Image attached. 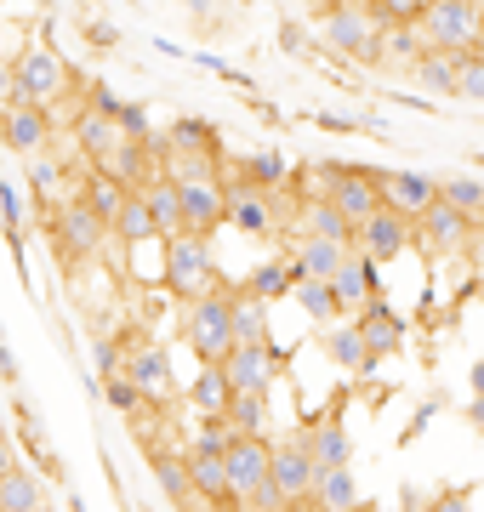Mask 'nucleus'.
I'll return each instance as SVG.
<instances>
[{
  "mask_svg": "<svg viewBox=\"0 0 484 512\" xmlns=\"http://www.w3.org/2000/svg\"><path fill=\"white\" fill-rule=\"evenodd\" d=\"M291 302L302 308V319H308V325H342V319H348V313H342V302H336V291H331V279H297Z\"/></svg>",
  "mask_w": 484,
  "mask_h": 512,
  "instance_id": "obj_31",
  "label": "nucleus"
},
{
  "mask_svg": "<svg viewBox=\"0 0 484 512\" xmlns=\"http://www.w3.org/2000/svg\"><path fill=\"white\" fill-rule=\"evenodd\" d=\"M126 376L143 393H149L154 404H171L177 399V376H171V348L166 342H154V336H137L126 353Z\"/></svg>",
  "mask_w": 484,
  "mask_h": 512,
  "instance_id": "obj_11",
  "label": "nucleus"
},
{
  "mask_svg": "<svg viewBox=\"0 0 484 512\" xmlns=\"http://www.w3.org/2000/svg\"><path fill=\"white\" fill-rule=\"evenodd\" d=\"M69 92H75V74H69V63L52 46H23L12 57V92H6V103H40V109H52Z\"/></svg>",
  "mask_w": 484,
  "mask_h": 512,
  "instance_id": "obj_4",
  "label": "nucleus"
},
{
  "mask_svg": "<svg viewBox=\"0 0 484 512\" xmlns=\"http://www.w3.org/2000/svg\"><path fill=\"white\" fill-rule=\"evenodd\" d=\"M331 291H336V302H342V313H348V319H359V308L382 296V262H371V256L354 251L342 268H336Z\"/></svg>",
  "mask_w": 484,
  "mask_h": 512,
  "instance_id": "obj_17",
  "label": "nucleus"
},
{
  "mask_svg": "<svg viewBox=\"0 0 484 512\" xmlns=\"http://www.w3.org/2000/svg\"><path fill=\"white\" fill-rule=\"evenodd\" d=\"M245 291L262 296V302H285L297 291V274H291V256H262L257 268L245 274Z\"/></svg>",
  "mask_w": 484,
  "mask_h": 512,
  "instance_id": "obj_33",
  "label": "nucleus"
},
{
  "mask_svg": "<svg viewBox=\"0 0 484 512\" xmlns=\"http://www.w3.org/2000/svg\"><path fill=\"white\" fill-rule=\"evenodd\" d=\"M228 228H240V234H274L280 228L274 194L257 183H245V177H228Z\"/></svg>",
  "mask_w": 484,
  "mask_h": 512,
  "instance_id": "obj_14",
  "label": "nucleus"
},
{
  "mask_svg": "<svg viewBox=\"0 0 484 512\" xmlns=\"http://www.w3.org/2000/svg\"><path fill=\"white\" fill-rule=\"evenodd\" d=\"M274 484L285 490V501H308L314 484H319V467H314V456H308V444H302L297 433L274 439Z\"/></svg>",
  "mask_w": 484,
  "mask_h": 512,
  "instance_id": "obj_15",
  "label": "nucleus"
},
{
  "mask_svg": "<svg viewBox=\"0 0 484 512\" xmlns=\"http://www.w3.org/2000/svg\"><path fill=\"white\" fill-rule=\"evenodd\" d=\"M462 97L484 109V52H467L462 57Z\"/></svg>",
  "mask_w": 484,
  "mask_h": 512,
  "instance_id": "obj_46",
  "label": "nucleus"
},
{
  "mask_svg": "<svg viewBox=\"0 0 484 512\" xmlns=\"http://www.w3.org/2000/svg\"><path fill=\"white\" fill-rule=\"evenodd\" d=\"M228 382H234V393H268L274 387V376H280V348L274 342H257V348H234L223 359Z\"/></svg>",
  "mask_w": 484,
  "mask_h": 512,
  "instance_id": "obj_18",
  "label": "nucleus"
},
{
  "mask_svg": "<svg viewBox=\"0 0 484 512\" xmlns=\"http://www.w3.org/2000/svg\"><path fill=\"white\" fill-rule=\"evenodd\" d=\"M183 399H188V410H194L200 421H205V416H228V404H234V382H228L223 365H200Z\"/></svg>",
  "mask_w": 484,
  "mask_h": 512,
  "instance_id": "obj_25",
  "label": "nucleus"
},
{
  "mask_svg": "<svg viewBox=\"0 0 484 512\" xmlns=\"http://www.w3.org/2000/svg\"><path fill=\"white\" fill-rule=\"evenodd\" d=\"M274 478V439H234L228 450V507H245Z\"/></svg>",
  "mask_w": 484,
  "mask_h": 512,
  "instance_id": "obj_8",
  "label": "nucleus"
},
{
  "mask_svg": "<svg viewBox=\"0 0 484 512\" xmlns=\"http://www.w3.org/2000/svg\"><path fill=\"white\" fill-rule=\"evenodd\" d=\"M46 217V234H52V251L63 268H75V262H86V256H97L103 245H109V222L97 217L86 200H63V205H46L40 211Z\"/></svg>",
  "mask_w": 484,
  "mask_h": 512,
  "instance_id": "obj_3",
  "label": "nucleus"
},
{
  "mask_svg": "<svg viewBox=\"0 0 484 512\" xmlns=\"http://www.w3.org/2000/svg\"><path fill=\"white\" fill-rule=\"evenodd\" d=\"M467 416H473V427H484V393H479L473 404H467Z\"/></svg>",
  "mask_w": 484,
  "mask_h": 512,
  "instance_id": "obj_54",
  "label": "nucleus"
},
{
  "mask_svg": "<svg viewBox=\"0 0 484 512\" xmlns=\"http://www.w3.org/2000/svg\"><path fill=\"white\" fill-rule=\"evenodd\" d=\"M12 416H18V439L40 456V450H46V421H40V410L29 399H12Z\"/></svg>",
  "mask_w": 484,
  "mask_h": 512,
  "instance_id": "obj_44",
  "label": "nucleus"
},
{
  "mask_svg": "<svg viewBox=\"0 0 484 512\" xmlns=\"http://www.w3.org/2000/svg\"><path fill=\"white\" fill-rule=\"evenodd\" d=\"M103 399H109V410H120L126 421H143V416H149V404H154L143 387L131 382V376H109V382H103Z\"/></svg>",
  "mask_w": 484,
  "mask_h": 512,
  "instance_id": "obj_41",
  "label": "nucleus"
},
{
  "mask_svg": "<svg viewBox=\"0 0 484 512\" xmlns=\"http://www.w3.org/2000/svg\"><path fill=\"white\" fill-rule=\"evenodd\" d=\"M223 222H228V183L223 177L183 188V234H211V228H223Z\"/></svg>",
  "mask_w": 484,
  "mask_h": 512,
  "instance_id": "obj_19",
  "label": "nucleus"
},
{
  "mask_svg": "<svg viewBox=\"0 0 484 512\" xmlns=\"http://www.w3.org/2000/svg\"><path fill=\"white\" fill-rule=\"evenodd\" d=\"M325 353H331V365L348 370V376H371V365H376V353L365 348V336H359L354 319L331 325V336H325Z\"/></svg>",
  "mask_w": 484,
  "mask_h": 512,
  "instance_id": "obj_28",
  "label": "nucleus"
},
{
  "mask_svg": "<svg viewBox=\"0 0 484 512\" xmlns=\"http://www.w3.org/2000/svg\"><path fill=\"white\" fill-rule=\"evenodd\" d=\"M359 512H376V507H371V501H365V507H359Z\"/></svg>",
  "mask_w": 484,
  "mask_h": 512,
  "instance_id": "obj_57",
  "label": "nucleus"
},
{
  "mask_svg": "<svg viewBox=\"0 0 484 512\" xmlns=\"http://www.w3.org/2000/svg\"><path fill=\"white\" fill-rule=\"evenodd\" d=\"M354 222L342 217L331 200H319V194H302L297 205V239H336V245H354Z\"/></svg>",
  "mask_w": 484,
  "mask_h": 512,
  "instance_id": "obj_21",
  "label": "nucleus"
},
{
  "mask_svg": "<svg viewBox=\"0 0 484 512\" xmlns=\"http://www.w3.org/2000/svg\"><path fill=\"white\" fill-rule=\"evenodd\" d=\"M131 194H137V188H126L120 177H109V171H97V165L86 171V183H80V200H86V205L97 211V217L109 222V234H114V217L126 211V200H131Z\"/></svg>",
  "mask_w": 484,
  "mask_h": 512,
  "instance_id": "obj_29",
  "label": "nucleus"
},
{
  "mask_svg": "<svg viewBox=\"0 0 484 512\" xmlns=\"http://www.w3.org/2000/svg\"><path fill=\"white\" fill-rule=\"evenodd\" d=\"M52 109H40V103H6L0 109V143L12 148V154H23V160H35V154H46L52 148Z\"/></svg>",
  "mask_w": 484,
  "mask_h": 512,
  "instance_id": "obj_9",
  "label": "nucleus"
},
{
  "mask_svg": "<svg viewBox=\"0 0 484 512\" xmlns=\"http://www.w3.org/2000/svg\"><path fill=\"white\" fill-rule=\"evenodd\" d=\"M137 194H143V200H149V211H154V222H160V234H183V188L171 183L166 171H160V177H149V183L137 188Z\"/></svg>",
  "mask_w": 484,
  "mask_h": 512,
  "instance_id": "obj_32",
  "label": "nucleus"
},
{
  "mask_svg": "<svg viewBox=\"0 0 484 512\" xmlns=\"http://www.w3.org/2000/svg\"><path fill=\"white\" fill-rule=\"evenodd\" d=\"M120 131H126V137H143V143H149V137H154L149 109H143V103H126V109H120Z\"/></svg>",
  "mask_w": 484,
  "mask_h": 512,
  "instance_id": "obj_47",
  "label": "nucleus"
},
{
  "mask_svg": "<svg viewBox=\"0 0 484 512\" xmlns=\"http://www.w3.org/2000/svg\"><path fill=\"white\" fill-rule=\"evenodd\" d=\"M433 410H439V399H428L422 410H416V416H410V427H405V439H399V444H410V439H416V433H422V427L433 421Z\"/></svg>",
  "mask_w": 484,
  "mask_h": 512,
  "instance_id": "obj_50",
  "label": "nucleus"
},
{
  "mask_svg": "<svg viewBox=\"0 0 484 512\" xmlns=\"http://www.w3.org/2000/svg\"><path fill=\"white\" fill-rule=\"evenodd\" d=\"M325 40L331 52L354 57V63H382V23L365 12V0H342V6H325Z\"/></svg>",
  "mask_w": 484,
  "mask_h": 512,
  "instance_id": "obj_7",
  "label": "nucleus"
},
{
  "mask_svg": "<svg viewBox=\"0 0 484 512\" xmlns=\"http://www.w3.org/2000/svg\"><path fill=\"white\" fill-rule=\"evenodd\" d=\"M473 387H479V393H484V359H479V365H473Z\"/></svg>",
  "mask_w": 484,
  "mask_h": 512,
  "instance_id": "obj_55",
  "label": "nucleus"
},
{
  "mask_svg": "<svg viewBox=\"0 0 484 512\" xmlns=\"http://www.w3.org/2000/svg\"><path fill=\"white\" fill-rule=\"evenodd\" d=\"M354 325H359V336H365V348H371L376 359H388V353H399V348H405V336H410V325L399 319V308H393L388 296H376V302H365Z\"/></svg>",
  "mask_w": 484,
  "mask_h": 512,
  "instance_id": "obj_20",
  "label": "nucleus"
},
{
  "mask_svg": "<svg viewBox=\"0 0 484 512\" xmlns=\"http://www.w3.org/2000/svg\"><path fill=\"white\" fill-rule=\"evenodd\" d=\"M365 12H371L382 29H393V23H416L428 12V0H365Z\"/></svg>",
  "mask_w": 484,
  "mask_h": 512,
  "instance_id": "obj_43",
  "label": "nucleus"
},
{
  "mask_svg": "<svg viewBox=\"0 0 484 512\" xmlns=\"http://www.w3.org/2000/svg\"><path fill=\"white\" fill-rule=\"evenodd\" d=\"M0 382H6V387H18V359L6 353V342H0Z\"/></svg>",
  "mask_w": 484,
  "mask_h": 512,
  "instance_id": "obj_53",
  "label": "nucleus"
},
{
  "mask_svg": "<svg viewBox=\"0 0 484 512\" xmlns=\"http://www.w3.org/2000/svg\"><path fill=\"white\" fill-rule=\"evenodd\" d=\"M479 52H484V35H479Z\"/></svg>",
  "mask_w": 484,
  "mask_h": 512,
  "instance_id": "obj_58",
  "label": "nucleus"
},
{
  "mask_svg": "<svg viewBox=\"0 0 484 512\" xmlns=\"http://www.w3.org/2000/svg\"><path fill=\"white\" fill-rule=\"evenodd\" d=\"M52 490H46V473L40 467H12V473L0 478V512H46Z\"/></svg>",
  "mask_w": 484,
  "mask_h": 512,
  "instance_id": "obj_26",
  "label": "nucleus"
},
{
  "mask_svg": "<svg viewBox=\"0 0 484 512\" xmlns=\"http://www.w3.org/2000/svg\"><path fill=\"white\" fill-rule=\"evenodd\" d=\"M467 262H473V274H479L484 279V222H479V228H473V239H467Z\"/></svg>",
  "mask_w": 484,
  "mask_h": 512,
  "instance_id": "obj_49",
  "label": "nucleus"
},
{
  "mask_svg": "<svg viewBox=\"0 0 484 512\" xmlns=\"http://www.w3.org/2000/svg\"><path fill=\"white\" fill-rule=\"evenodd\" d=\"M228 427H234L240 439H274L268 393H234V404H228Z\"/></svg>",
  "mask_w": 484,
  "mask_h": 512,
  "instance_id": "obj_34",
  "label": "nucleus"
},
{
  "mask_svg": "<svg viewBox=\"0 0 484 512\" xmlns=\"http://www.w3.org/2000/svg\"><path fill=\"white\" fill-rule=\"evenodd\" d=\"M86 40H92L97 52H109V46H114V40H120V35H114L109 23H92V29H86Z\"/></svg>",
  "mask_w": 484,
  "mask_h": 512,
  "instance_id": "obj_52",
  "label": "nucleus"
},
{
  "mask_svg": "<svg viewBox=\"0 0 484 512\" xmlns=\"http://www.w3.org/2000/svg\"><path fill=\"white\" fill-rule=\"evenodd\" d=\"M12 467H23V456H18V444H12L6 433H0V478L12 473Z\"/></svg>",
  "mask_w": 484,
  "mask_h": 512,
  "instance_id": "obj_51",
  "label": "nucleus"
},
{
  "mask_svg": "<svg viewBox=\"0 0 484 512\" xmlns=\"http://www.w3.org/2000/svg\"><path fill=\"white\" fill-rule=\"evenodd\" d=\"M234 165H240L234 177H245V183L268 188V194H280V188L291 183V165H285V154H280V148H262V154H245V160H234Z\"/></svg>",
  "mask_w": 484,
  "mask_h": 512,
  "instance_id": "obj_36",
  "label": "nucleus"
},
{
  "mask_svg": "<svg viewBox=\"0 0 484 512\" xmlns=\"http://www.w3.org/2000/svg\"><path fill=\"white\" fill-rule=\"evenodd\" d=\"M126 353H131L126 336H97V342H92L97 376H103V382H109V376H126Z\"/></svg>",
  "mask_w": 484,
  "mask_h": 512,
  "instance_id": "obj_42",
  "label": "nucleus"
},
{
  "mask_svg": "<svg viewBox=\"0 0 484 512\" xmlns=\"http://www.w3.org/2000/svg\"><path fill=\"white\" fill-rule=\"evenodd\" d=\"M439 200H445L450 211H462L473 228L484 222V183L479 177H439Z\"/></svg>",
  "mask_w": 484,
  "mask_h": 512,
  "instance_id": "obj_40",
  "label": "nucleus"
},
{
  "mask_svg": "<svg viewBox=\"0 0 484 512\" xmlns=\"http://www.w3.org/2000/svg\"><path fill=\"white\" fill-rule=\"evenodd\" d=\"M422 52H428V40H422L416 23H393V29H382V63H399V74L416 69Z\"/></svg>",
  "mask_w": 484,
  "mask_h": 512,
  "instance_id": "obj_37",
  "label": "nucleus"
},
{
  "mask_svg": "<svg viewBox=\"0 0 484 512\" xmlns=\"http://www.w3.org/2000/svg\"><path fill=\"white\" fill-rule=\"evenodd\" d=\"M234 336H240V348L268 342V302H262V296H251L245 285L234 291Z\"/></svg>",
  "mask_w": 484,
  "mask_h": 512,
  "instance_id": "obj_39",
  "label": "nucleus"
},
{
  "mask_svg": "<svg viewBox=\"0 0 484 512\" xmlns=\"http://www.w3.org/2000/svg\"><path fill=\"white\" fill-rule=\"evenodd\" d=\"M354 256V245H336V239H297L291 245V274L297 279H336V268Z\"/></svg>",
  "mask_w": 484,
  "mask_h": 512,
  "instance_id": "obj_24",
  "label": "nucleus"
},
{
  "mask_svg": "<svg viewBox=\"0 0 484 512\" xmlns=\"http://www.w3.org/2000/svg\"><path fill=\"white\" fill-rule=\"evenodd\" d=\"M143 450H149V467H154L160 495H166V501H177V507H194L200 495H194V478H188V456H171L166 444H154V439H143Z\"/></svg>",
  "mask_w": 484,
  "mask_h": 512,
  "instance_id": "obj_22",
  "label": "nucleus"
},
{
  "mask_svg": "<svg viewBox=\"0 0 484 512\" xmlns=\"http://www.w3.org/2000/svg\"><path fill=\"white\" fill-rule=\"evenodd\" d=\"M359 507H365V495H359L354 467H331V473H319L314 495H308V512H359Z\"/></svg>",
  "mask_w": 484,
  "mask_h": 512,
  "instance_id": "obj_27",
  "label": "nucleus"
},
{
  "mask_svg": "<svg viewBox=\"0 0 484 512\" xmlns=\"http://www.w3.org/2000/svg\"><path fill=\"white\" fill-rule=\"evenodd\" d=\"M297 439L308 444V456H314L319 473L354 467V433H348V421H342V404H331L325 416H308V427H302Z\"/></svg>",
  "mask_w": 484,
  "mask_h": 512,
  "instance_id": "obj_10",
  "label": "nucleus"
},
{
  "mask_svg": "<svg viewBox=\"0 0 484 512\" xmlns=\"http://www.w3.org/2000/svg\"><path fill=\"white\" fill-rule=\"evenodd\" d=\"M160 291L177 296V302H200V296L223 291V274H217V256H211L205 234L166 239V279H160Z\"/></svg>",
  "mask_w": 484,
  "mask_h": 512,
  "instance_id": "obj_2",
  "label": "nucleus"
},
{
  "mask_svg": "<svg viewBox=\"0 0 484 512\" xmlns=\"http://www.w3.org/2000/svg\"><path fill=\"white\" fill-rule=\"evenodd\" d=\"M80 109H92V114H103V120H114L120 126V109H126V97H114L103 80H86V103Z\"/></svg>",
  "mask_w": 484,
  "mask_h": 512,
  "instance_id": "obj_45",
  "label": "nucleus"
},
{
  "mask_svg": "<svg viewBox=\"0 0 484 512\" xmlns=\"http://www.w3.org/2000/svg\"><path fill=\"white\" fill-rule=\"evenodd\" d=\"M166 148H171V154H223V137H217V126H211V120L183 114V120H171Z\"/></svg>",
  "mask_w": 484,
  "mask_h": 512,
  "instance_id": "obj_35",
  "label": "nucleus"
},
{
  "mask_svg": "<svg viewBox=\"0 0 484 512\" xmlns=\"http://www.w3.org/2000/svg\"><path fill=\"white\" fill-rule=\"evenodd\" d=\"M354 251L359 256H371V262H393V256H405L416 251V222L399 217V211H376L371 222H359V234H354Z\"/></svg>",
  "mask_w": 484,
  "mask_h": 512,
  "instance_id": "obj_12",
  "label": "nucleus"
},
{
  "mask_svg": "<svg viewBox=\"0 0 484 512\" xmlns=\"http://www.w3.org/2000/svg\"><path fill=\"white\" fill-rule=\"evenodd\" d=\"M183 342L194 348L200 365H223L228 353L240 348V336H234V285L200 296V302H183Z\"/></svg>",
  "mask_w": 484,
  "mask_h": 512,
  "instance_id": "obj_1",
  "label": "nucleus"
},
{
  "mask_svg": "<svg viewBox=\"0 0 484 512\" xmlns=\"http://www.w3.org/2000/svg\"><path fill=\"white\" fill-rule=\"evenodd\" d=\"M285 512H308V501H297V507H285Z\"/></svg>",
  "mask_w": 484,
  "mask_h": 512,
  "instance_id": "obj_56",
  "label": "nucleus"
},
{
  "mask_svg": "<svg viewBox=\"0 0 484 512\" xmlns=\"http://www.w3.org/2000/svg\"><path fill=\"white\" fill-rule=\"evenodd\" d=\"M410 80H416L422 97H433V103L462 97V57H456V52H422V63L410 69Z\"/></svg>",
  "mask_w": 484,
  "mask_h": 512,
  "instance_id": "obj_23",
  "label": "nucleus"
},
{
  "mask_svg": "<svg viewBox=\"0 0 484 512\" xmlns=\"http://www.w3.org/2000/svg\"><path fill=\"white\" fill-rule=\"evenodd\" d=\"M467 239H473V222H467L462 211H450L445 200L433 205L428 217H416V245L428 256H462Z\"/></svg>",
  "mask_w": 484,
  "mask_h": 512,
  "instance_id": "obj_16",
  "label": "nucleus"
},
{
  "mask_svg": "<svg viewBox=\"0 0 484 512\" xmlns=\"http://www.w3.org/2000/svg\"><path fill=\"white\" fill-rule=\"evenodd\" d=\"M428 512H473V490H467V484L462 490H439L428 501Z\"/></svg>",
  "mask_w": 484,
  "mask_h": 512,
  "instance_id": "obj_48",
  "label": "nucleus"
},
{
  "mask_svg": "<svg viewBox=\"0 0 484 512\" xmlns=\"http://www.w3.org/2000/svg\"><path fill=\"white\" fill-rule=\"evenodd\" d=\"M428 52H479V35H484V6L479 0H428V12L416 18Z\"/></svg>",
  "mask_w": 484,
  "mask_h": 512,
  "instance_id": "obj_6",
  "label": "nucleus"
},
{
  "mask_svg": "<svg viewBox=\"0 0 484 512\" xmlns=\"http://www.w3.org/2000/svg\"><path fill=\"white\" fill-rule=\"evenodd\" d=\"M114 239H120V245H149V239H166V234H160V222H154V211H149V200H143V194H131V200H126V211L114 217Z\"/></svg>",
  "mask_w": 484,
  "mask_h": 512,
  "instance_id": "obj_38",
  "label": "nucleus"
},
{
  "mask_svg": "<svg viewBox=\"0 0 484 512\" xmlns=\"http://www.w3.org/2000/svg\"><path fill=\"white\" fill-rule=\"evenodd\" d=\"M382 205L410 222L428 217L439 205V177H428V171H382Z\"/></svg>",
  "mask_w": 484,
  "mask_h": 512,
  "instance_id": "obj_13",
  "label": "nucleus"
},
{
  "mask_svg": "<svg viewBox=\"0 0 484 512\" xmlns=\"http://www.w3.org/2000/svg\"><path fill=\"white\" fill-rule=\"evenodd\" d=\"M319 200H331L342 217L354 222H371L382 211V171L371 165H342V160H319Z\"/></svg>",
  "mask_w": 484,
  "mask_h": 512,
  "instance_id": "obj_5",
  "label": "nucleus"
},
{
  "mask_svg": "<svg viewBox=\"0 0 484 512\" xmlns=\"http://www.w3.org/2000/svg\"><path fill=\"white\" fill-rule=\"evenodd\" d=\"M188 478H194V495L205 507H228V456L188 450Z\"/></svg>",
  "mask_w": 484,
  "mask_h": 512,
  "instance_id": "obj_30",
  "label": "nucleus"
}]
</instances>
